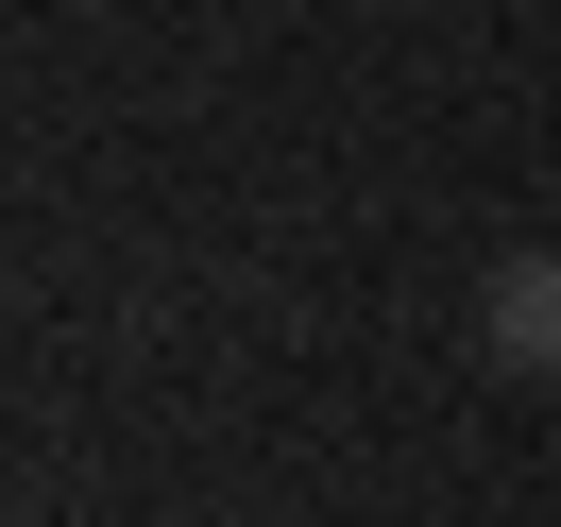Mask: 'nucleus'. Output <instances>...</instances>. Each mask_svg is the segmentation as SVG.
I'll list each match as a JSON object with an SVG mask.
<instances>
[{
	"mask_svg": "<svg viewBox=\"0 0 561 527\" xmlns=\"http://www.w3.org/2000/svg\"><path fill=\"white\" fill-rule=\"evenodd\" d=\"M493 357L511 375H561V255H511L493 273Z\"/></svg>",
	"mask_w": 561,
	"mask_h": 527,
	"instance_id": "f257e3e1",
	"label": "nucleus"
}]
</instances>
